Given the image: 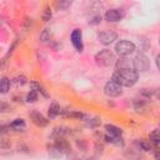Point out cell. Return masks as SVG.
<instances>
[{
    "instance_id": "1",
    "label": "cell",
    "mask_w": 160,
    "mask_h": 160,
    "mask_svg": "<svg viewBox=\"0 0 160 160\" xmlns=\"http://www.w3.org/2000/svg\"><path fill=\"white\" fill-rule=\"evenodd\" d=\"M138 79H139V71L135 70L134 68L115 70V72L111 76V80H114L115 82L120 84L121 86H126V88L134 86L136 84Z\"/></svg>"
},
{
    "instance_id": "2",
    "label": "cell",
    "mask_w": 160,
    "mask_h": 160,
    "mask_svg": "<svg viewBox=\"0 0 160 160\" xmlns=\"http://www.w3.org/2000/svg\"><path fill=\"white\" fill-rule=\"evenodd\" d=\"M95 62L99 66L108 68V66H110V65H112L115 62V55H114V52L111 50H108V49L100 50L95 55Z\"/></svg>"
},
{
    "instance_id": "3",
    "label": "cell",
    "mask_w": 160,
    "mask_h": 160,
    "mask_svg": "<svg viewBox=\"0 0 160 160\" xmlns=\"http://www.w3.org/2000/svg\"><path fill=\"white\" fill-rule=\"evenodd\" d=\"M115 51L120 56H128L135 51V44L129 40H120L115 44Z\"/></svg>"
},
{
    "instance_id": "4",
    "label": "cell",
    "mask_w": 160,
    "mask_h": 160,
    "mask_svg": "<svg viewBox=\"0 0 160 160\" xmlns=\"http://www.w3.org/2000/svg\"><path fill=\"white\" fill-rule=\"evenodd\" d=\"M132 65H134V69L138 70V71H146L150 68V61H149V59H148L146 55L138 54L132 59Z\"/></svg>"
},
{
    "instance_id": "5",
    "label": "cell",
    "mask_w": 160,
    "mask_h": 160,
    "mask_svg": "<svg viewBox=\"0 0 160 160\" xmlns=\"http://www.w3.org/2000/svg\"><path fill=\"white\" fill-rule=\"evenodd\" d=\"M104 92L109 96V98H116L119 95H121L122 92V86L118 82H115L114 80H110L105 84L104 86Z\"/></svg>"
},
{
    "instance_id": "6",
    "label": "cell",
    "mask_w": 160,
    "mask_h": 160,
    "mask_svg": "<svg viewBox=\"0 0 160 160\" xmlns=\"http://www.w3.org/2000/svg\"><path fill=\"white\" fill-rule=\"evenodd\" d=\"M116 39H118V34L115 31H111V30H102L98 34V40L102 45H110Z\"/></svg>"
},
{
    "instance_id": "7",
    "label": "cell",
    "mask_w": 160,
    "mask_h": 160,
    "mask_svg": "<svg viewBox=\"0 0 160 160\" xmlns=\"http://www.w3.org/2000/svg\"><path fill=\"white\" fill-rule=\"evenodd\" d=\"M70 39H71V44L74 45V48L76 49V51L82 52V50H84V44H82V34H81V30H80V29L72 30Z\"/></svg>"
},
{
    "instance_id": "8",
    "label": "cell",
    "mask_w": 160,
    "mask_h": 160,
    "mask_svg": "<svg viewBox=\"0 0 160 160\" xmlns=\"http://www.w3.org/2000/svg\"><path fill=\"white\" fill-rule=\"evenodd\" d=\"M125 16V12L121 9H110L105 12V20L109 22H116L122 20Z\"/></svg>"
},
{
    "instance_id": "9",
    "label": "cell",
    "mask_w": 160,
    "mask_h": 160,
    "mask_svg": "<svg viewBox=\"0 0 160 160\" xmlns=\"http://www.w3.org/2000/svg\"><path fill=\"white\" fill-rule=\"evenodd\" d=\"M30 118H31V120H32V122L36 125V126H40V128H44V126H46L48 124H49V120L42 115V114H40L39 111H31L30 112Z\"/></svg>"
},
{
    "instance_id": "10",
    "label": "cell",
    "mask_w": 160,
    "mask_h": 160,
    "mask_svg": "<svg viewBox=\"0 0 160 160\" xmlns=\"http://www.w3.org/2000/svg\"><path fill=\"white\" fill-rule=\"evenodd\" d=\"M129 68H134V65H132V61H130V59H128L126 56H120V59L116 60V62H115V69L116 70L129 69Z\"/></svg>"
},
{
    "instance_id": "11",
    "label": "cell",
    "mask_w": 160,
    "mask_h": 160,
    "mask_svg": "<svg viewBox=\"0 0 160 160\" xmlns=\"http://www.w3.org/2000/svg\"><path fill=\"white\" fill-rule=\"evenodd\" d=\"M66 134H69V129L65 126H56L52 129L50 138L51 139H59V138H64Z\"/></svg>"
},
{
    "instance_id": "12",
    "label": "cell",
    "mask_w": 160,
    "mask_h": 160,
    "mask_svg": "<svg viewBox=\"0 0 160 160\" xmlns=\"http://www.w3.org/2000/svg\"><path fill=\"white\" fill-rule=\"evenodd\" d=\"M55 145L64 152V154H69L71 151V148H70V144L64 139V138H59V139H55Z\"/></svg>"
},
{
    "instance_id": "13",
    "label": "cell",
    "mask_w": 160,
    "mask_h": 160,
    "mask_svg": "<svg viewBox=\"0 0 160 160\" xmlns=\"http://www.w3.org/2000/svg\"><path fill=\"white\" fill-rule=\"evenodd\" d=\"M104 140H105L106 142L114 144V145H116V146H124V144H125V141H124V139L121 138V135H120V136H111V135L106 134V135H104Z\"/></svg>"
},
{
    "instance_id": "14",
    "label": "cell",
    "mask_w": 160,
    "mask_h": 160,
    "mask_svg": "<svg viewBox=\"0 0 160 160\" xmlns=\"http://www.w3.org/2000/svg\"><path fill=\"white\" fill-rule=\"evenodd\" d=\"M105 130H106V134H109L111 136H120L122 134V129L119 128V126H115L112 124H106Z\"/></svg>"
},
{
    "instance_id": "15",
    "label": "cell",
    "mask_w": 160,
    "mask_h": 160,
    "mask_svg": "<svg viewBox=\"0 0 160 160\" xmlns=\"http://www.w3.org/2000/svg\"><path fill=\"white\" fill-rule=\"evenodd\" d=\"M40 41L45 45H50L52 41V34L50 31V29H44L40 34Z\"/></svg>"
},
{
    "instance_id": "16",
    "label": "cell",
    "mask_w": 160,
    "mask_h": 160,
    "mask_svg": "<svg viewBox=\"0 0 160 160\" xmlns=\"http://www.w3.org/2000/svg\"><path fill=\"white\" fill-rule=\"evenodd\" d=\"M60 111H61V109H60V106H59V104L58 102H51V105L49 106V110H48V114H49V118L50 119H54V118H56L59 114H60Z\"/></svg>"
},
{
    "instance_id": "17",
    "label": "cell",
    "mask_w": 160,
    "mask_h": 160,
    "mask_svg": "<svg viewBox=\"0 0 160 160\" xmlns=\"http://www.w3.org/2000/svg\"><path fill=\"white\" fill-rule=\"evenodd\" d=\"M136 146L142 150V151H150L152 149V145H151V141H148V140H144V139H140V140H136L135 141Z\"/></svg>"
},
{
    "instance_id": "18",
    "label": "cell",
    "mask_w": 160,
    "mask_h": 160,
    "mask_svg": "<svg viewBox=\"0 0 160 160\" xmlns=\"http://www.w3.org/2000/svg\"><path fill=\"white\" fill-rule=\"evenodd\" d=\"M74 0H55V6L58 10H68Z\"/></svg>"
},
{
    "instance_id": "19",
    "label": "cell",
    "mask_w": 160,
    "mask_h": 160,
    "mask_svg": "<svg viewBox=\"0 0 160 160\" xmlns=\"http://www.w3.org/2000/svg\"><path fill=\"white\" fill-rule=\"evenodd\" d=\"M48 150H49V155L50 156H52V158H60V156H62V151L55 145V142L52 144V145H48Z\"/></svg>"
},
{
    "instance_id": "20",
    "label": "cell",
    "mask_w": 160,
    "mask_h": 160,
    "mask_svg": "<svg viewBox=\"0 0 160 160\" xmlns=\"http://www.w3.org/2000/svg\"><path fill=\"white\" fill-rule=\"evenodd\" d=\"M10 126L14 130H22V129H25L26 124H25L24 119H15V120H12L10 122Z\"/></svg>"
},
{
    "instance_id": "21",
    "label": "cell",
    "mask_w": 160,
    "mask_h": 160,
    "mask_svg": "<svg viewBox=\"0 0 160 160\" xmlns=\"http://www.w3.org/2000/svg\"><path fill=\"white\" fill-rule=\"evenodd\" d=\"M10 85H11V81L8 78L4 76L1 79V81H0V91H1V94H6L10 90Z\"/></svg>"
},
{
    "instance_id": "22",
    "label": "cell",
    "mask_w": 160,
    "mask_h": 160,
    "mask_svg": "<svg viewBox=\"0 0 160 160\" xmlns=\"http://www.w3.org/2000/svg\"><path fill=\"white\" fill-rule=\"evenodd\" d=\"M30 86H31V89L32 90H35V91H38V92H40L42 96H45V98H48L49 96V94L46 92V90L39 84V82H36V81H31L30 82Z\"/></svg>"
},
{
    "instance_id": "23",
    "label": "cell",
    "mask_w": 160,
    "mask_h": 160,
    "mask_svg": "<svg viewBox=\"0 0 160 160\" xmlns=\"http://www.w3.org/2000/svg\"><path fill=\"white\" fill-rule=\"evenodd\" d=\"M100 124H101V120H100L99 118H91V119H88V120L85 121L86 128H91V129L100 126Z\"/></svg>"
},
{
    "instance_id": "24",
    "label": "cell",
    "mask_w": 160,
    "mask_h": 160,
    "mask_svg": "<svg viewBox=\"0 0 160 160\" xmlns=\"http://www.w3.org/2000/svg\"><path fill=\"white\" fill-rule=\"evenodd\" d=\"M154 95V91L152 90H150V89H141L140 90V92H139V96L141 98V99H144V100H149V99H151V96Z\"/></svg>"
},
{
    "instance_id": "25",
    "label": "cell",
    "mask_w": 160,
    "mask_h": 160,
    "mask_svg": "<svg viewBox=\"0 0 160 160\" xmlns=\"http://www.w3.org/2000/svg\"><path fill=\"white\" fill-rule=\"evenodd\" d=\"M150 141L154 144H160V129H156L150 134Z\"/></svg>"
},
{
    "instance_id": "26",
    "label": "cell",
    "mask_w": 160,
    "mask_h": 160,
    "mask_svg": "<svg viewBox=\"0 0 160 160\" xmlns=\"http://www.w3.org/2000/svg\"><path fill=\"white\" fill-rule=\"evenodd\" d=\"M101 14L100 12H96V14H94L90 19H89V24L90 25H98V24H100V21H101Z\"/></svg>"
},
{
    "instance_id": "27",
    "label": "cell",
    "mask_w": 160,
    "mask_h": 160,
    "mask_svg": "<svg viewBox=\"0 0 160 160\" xmlns=\"http://www.w3.org/2000/svg\"><path fill=\"white\" fill-rule=\"evenodd\" d=\"M38 100V91H35V90H30V92H28V95H26V101L28 102H35Z\"/></svg>"
},
{
    "instance_id": "28",
    "label": "cell",
    "mask_w": 160,
    "mask_h": 160,
    "mask_svg": "<svg viewBox=\"0 0 160 160\" xmlns=\"http://www.w3.org/2000/svg\"><path fill=\"white\" fill-rule=\"evenodd\" d=\"M12 82H14V84H16V85L22 86V85H25L28 81H26V78H25L24 75H20V76H16V78L12 80Z\"/></svg>"
},
{
    "instance_id": "29",
    "label": "cell",
    "mask_w": 160,
    "mask_h": 160,
    "mask_svg": "<svg viewBox=\"0 0 160 160\" xmlns=\"http://www.w3.org/2000/svg\"><path fill=\"white\" fill-rule=\"evenodd\" d=\"M50 18H51V10H50L49 8H46V9L44 10V14H42V20H44V21H49Z\"/></svg>"
},
{
    "instance_id": "30",
    "label": "cell",
    "mask_w": 160,
    "mask_h": 160,
    "mask_svg": "<svg viewBox=\"0 0 160 160\" xmlns=\"http://www.w3.org/2000/svg\"><path fill=\"white\" fill-rule=\"evenodd\" d=\"M10 110H11V108H10L6 102L2 101V102L0 104V111H1V112H8V111H10Z\"/></svg>"
},
{
    "instance_id": "31",
    "label": "cell",
    "mask_w": 160,
    "mask_h": 160,
    "mask_svg": "<svg viewBox=\"0 0 160 160\" xmlns=\"http://www.w3.org/2000/svg\"><path fill=\"white\" fill-rule=\"evenodd\" d=\"M0 148H1V149H9V148H10V141H8L6 139H1Z\"/></svg>"
},
{
    "instance_id": "32",
    "label": "cell",
    "mask_w": 160,
    "mask_h": 160,
    "mask_svg": "<svg viewBox=\"0 0 160 160\" xmlns=\"http://www.w3.org/2000/svg\"><path fill=\"white\" fill-rule=\"evenodd\" d=\"M76 145H78L79 149H81V150H86V142H85L84 140H78V141H76Z\"/></svg>"
},
{
    "instance_id": "33",
    "label": "cell",
    "mask_w": 160,
    "mask_h": 160,
    "mask_svg": "<svg viewBox=\"0 0 160 160\" xmlns=\"http://www.w3.org/2000/svg\"><path fill=\"white\" fill-rule=\"evenodd\" d=\"M95 150H96V152H98V154H101V152H102V150H104V145H102V144H100L99 141H98V142H95Z\"/></svg>"
},
{
    "instance_id": "34",
    "label": "cell",
    "mask_w": 160,
    "mask_h": 160,
    "mask_svg": "<svg viewBox=\"0 0 160 160\" xmlns=\"http://www.w3.org/2000/svg\"><path fill=\"white\" fill-rule=\"evenodd\" d=\"M18 42H19V39H15V41L11 44V46H10V49H9V52H8V55H10L12 51H14V49L16 48V45H18Z\"/></svg>"
},
{
    "instance_id": "35",
    "label": "cell",
    "mask_w": 160,
    "mask_h": 160,
    "mask_svg": "<svg viewBox=\"0 0 160 160\" xmlns=\"http://www.w3.org/2000/svg\"><path fill=\"white\" fill-rule=\"evenodd\" d=\"M11 126L10 125H1V128H0V131H1V134H5V132H8L9 130L8 129H10Z\"/></svg>"
},
{
    "instance_id": "36",
    "label": "cell",
    "mask_w": 160,
    "mask_h": 160,
    "mask_svg": "<svg viewBox=\"0 0 160 160\" xmlns=\"http://www.w3.org/2000/svg\"><path fill=\"white\" fill-rule=\"evenodd\" d=\"M154 156L156 159H160V148H156L155 149V152H154Z\"/></svg>"
},
{
    "instance_id": "37",
    "label": "cell",
    "mask_w": 160,
    "mask_h": 160,
    "mask_svg": "<svg viewBox=\"0 0 160 160\" xmlns=\"http://www.w3.org/2000/svg\"><path fill=\"white\" fill-rule=\"evenodd\" d=\"M155 62H156V66H158V69L160 70V55H158V56H156V59H155Z\"/></svg>"
},
{
    "instance_id": "38",
    "label": "cell",
    "mask_w": 160,
    "mask_h": 160,
    "mask_svg": "<svg viewBox=\"0 0 160 160\" xmlns=\"http://www.w3.org/2000/svg\"><path fill=\"white\" fill-rule=\"evenodd\" d=\"M154 95H155V96H156V98L160 100V89H156V90L154 91Z\"/></svg>"
},
{
    "instance_id": "39",
    "label": "cell",
    "mask_w": 160,
    "mask_h": 160,
    "mask_svg": "<svg viewBox=\"0 0 160 160\" xmlns=\"http://www.w3.org/2000/svg\"><path fill=\"white\" fill-rule=\"evenodd\" d=\"M159 42H160V40H159Z\"/></svg>"
}]
</instances>
